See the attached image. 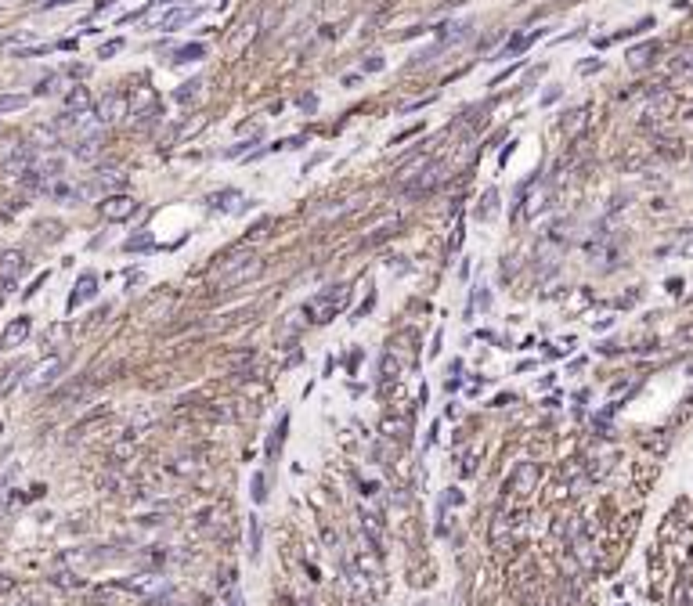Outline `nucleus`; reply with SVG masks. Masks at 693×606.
Listing matches in <instances>:
<instances>
[{
  "label": "nucleus",
  "mask_w": 693,
  "mask_h": 606,
  "mask_svg": "<svg viewBox=\"0 0 693 606\" xmlns=\"http://www.w3.org/2000/svg\"><path fill=\"white\" fill-rule=\"evenodd\" d=\"M58 137H72V148L76 145H87V141H98L101 137V116L98 108H80V113H66L58 116Z\"/></svg>",
  "instance_id": "nucleus-1"
},
{
  "label": "nucleus",
  "mask_w": 693,
  "mask_h": 606,
  "mask_svg": "<svg viewBox=\"0 0 693 606\" xmlns=\"http://www.w3.org/2000/svg\"><path fill=\"white\" fill-rule=\"evenodd\" d=\"M346 300H351V285H333V289H325V293H318V296H311L307 303H304V314H307V322L311 325H329L333 317H340L343 314V307H346Z\"/></svg>",
  "instance_id": "nucleus-2"
},
{
  "label": "nucleus",
  "mask_w": 693,
  "mask_h": 606,
  "mask_svg": "<svg viewBox=\"0 0 693 606\" xmlns=\"http://www.w3.org/2000/svg\"><path fill=\"white\" fill-rule=\"evenodd\" d=\"M22 271H26V253L22 249L11 246V249L0 253V285H4V289H11V285L19 282Z\"/></svg>",
  "instance_id": "nucleus-3"
},
{
  "label": "nucleus",
  "mask_w": 693,
  "mask_h": 606,
  "mask_svg": "<svg viewBox=\"0 0 693 606\" xmlns=\"http://www.w3.org/2000/svg\"><path fill=\"white\" fill-rule=\"evenodd\" d=\"M253 257H257V253L249 249V242H246V246H239V249H231V253H224V257H220V260L213 264V282H217V278H224V275H231V271H239L242 264H249Z\"/></svg>",
  "instance_id": "nucleus-4"
},
{
  "label": "nucleus",
  "mask_w": 693,
  "mask_h": 606,
  "mask_svg": "<svg viewBox=\"0 0 693 606\" xmlns=\"http://www.w3.org/2000/svg\"><path fill=\"white\" fill-rule=\"evenodd\" d=\"M134 210H137V202H134L130 195H108V199L98 202V213H101L105 220H127Z\"/></svg>",
  "instance_id": "nucleus-5"
},
{
  "label": "nucleus",
  "mask_w": 693,
  "mask_h": 606,
  "mask_svg": "<svg viewBox=\"0 0 693 606\" xmlns=\"http://www.w3.org/2000/svg\"><path fill=\"white\" fill-rule=\"evenodd\" d=\"M61 372H66V361H61V358H47V361L40 364V369H37L33 375H29L26 390H43V387H51V382H55Z\"/></svg>",
  "instance_id": "nucleus-6"
},
{
  "label": "nucleus",
  "mask_w": 693,
  "mask_h": 606,
  "mask_svg": "<svg viewBox=\"0 0 693 606\" xmlns=\"http://www.w3.org/2000/svg\"><path fill=\"white\" fill-rule=\"evenodd\" d=\"M534 480H538V469H534L531 462L516 466V469H513V480H509V494H516V498H527V494L534 491Z\"/></svg>",
  "instance_id": "nucleus-7"
},
{
  "label": "nucleus",
  "mask_w": 693,
  "mask_h": 606,
  "mask_svg": "<svg viewBox=\"0 0 693 606\" xmlns=\"http://www.w3.org/2000/svg\"><path fill=\"white\" fill-rule=\"evenodd\" d=\"M94 293H98V275H80L76 278V285H72V293H69V311H76V307H84L87 300H94Z\"/></svg>",
  "instance_id": "nucleus-8"
},
{
  "label": "nucleus",
  "mask_w": 693,
  "mask_h": 606,
  "mask_svg": "<svg viewBox=\"0 0 693 606\" xmlns=\"http://www.w3.org/2000/svg\"><path fill=\"white\" fill-rule=\"evenodd\" d=\"M29 329H33V325H29V317H14V322L4 329V336H0V346H4V350L22 346L29 340Z\"/></svg>",
  "instance_id": "nucleus-9"
},
{
  "label": "nucleus",
  "mask_w": 693,
  "mask_h": 606,
  "mask_svg": "<svg viewBox=\"0 0 693 606\" xmlns=\"http://www.w3.org/2000/svg\"><path fill=\"white\" fill-rule=\"evenodd\" d=\"M257 271H260V260L253 257L249 264H242L239 271H231V275H224V278H217L213 285L217 289H235V285H242V282H249V278H257Z\"/></svg>",
  "instance_id": "nucleus-10"
},
{
  "label": "nucleus",
  "mask_w": 693,
  "mask_h": 606,
  "mask_svg": "<svg viewBox=\"0 0 693 606\" xmlns=\"http://www.w3.org/2000/svg\"><path fill=\"white\" fill-rule=\"evenodd\" d=\"M210 206H217L220 213H239L246 206V195L235 188H224V191H217V195H210Z\"/></svg>",
  "instance_id": "nucleus-11"
},
{
  "label": "nucleus",
  "mask_w": 693,
  "mask_h": 606,
  "mask_svg": "<svg viewBox=\"0 0 693 606\" xmlns=\"http://www.w3.org/2000/svg\"><path fill=\"white\" fill-rule=\"evenodd\" d=\"M545 37V29H534V33H520V37H513L502 51H495V61H502V58H513V55H520V51H527V47L534 43V40H542Z\"/></svg>",
  "instance_id": "nucleus-12"
},
{
  "label": "nucleus",
  "mask_w": 693,
  "mask_h": 606,
  "mask_svg": "<svg viewBox=\"0 0 693 606\" xmlns=\"http://www.w3.org/2000/svg\"><path fill=\"white\" fill-rule=\"evenodd\" d=\"M98 116H101V123H119L130 113H127V101H123L119 94H108V98H101V105H98Z\"/></svg>",
  "instance_id": "nucleus-13"
},
{
  "label": "nucleus",
  "mask_w": 693,
  "mask_h": 606,
  "mask_svg": "<svg viewBox=\"0 0 693 606\" xmlns=\"http://www.w3.org/2000/svg\"><path fill=\"white\" fill-rule=\"evenodd\" d=\"M440 177H448V163H445V159H437V163H430L427 170L419 173V177H416V191H433V184Z\"/></svg>",
  "instance_id": "nucleus-14"
},
{
  "label": "nucleus",
  "mask_w": 693,
  "mask_h": 606,
  "mask_svg": "<svg viewBox=\"0 0 693 606\" xmlns=\"http://www.w3.org/2000/svg\"><path fill=\"white\" fill-rule=\"evenodd\" d=\"M585 119H589V105H578V108H571V113L560 119V130L563 134H578L581 126H585Z\"/></svg>",
  "instance_id": "nucleus-15"
},
{
  "label": "nucleus",
  "mask_w": 693,
  "mask_h": 606,
  "mask_svg": "<svg viewBox=\"0 0 693 606\" xmlns=\"http://www.w3.org/2000/svg\"><path fill=\"white\" fill-rule=\"evenodd\" d=\"M654 55H657V43H636L632 51H628V66L643 69V66H650V61H654Z\"/></svg>",
  "instance_id": "nucleus-16"
},
{
  "label": "nucleus",
  "mask_w": 693,
  "mask_h": 606,
  "mask_svg": "<svg viewBox=\"0 0 693 606\" xmlns=\"http://www.w3.org/2000/svg\"><path fill=\"white\" fill-rule=\"evenodd\" d=\"M199 87H202V79H199V76H192L188 84H181L177 90H173V101H181V105L195 101V98H199Z\"/></svg>",
  "instance_id": "nucleus-17"
},
{
  "label": "nucleus",
  "mask_w": 693,
  "mask_h": 606,
  "mask_svg": "<svg viewBox=\"0 0 693 606\" xmlns=\"http://www.w3.org/2000/svg\"><path fill=\"white\" fill-rule=\"evenodd\" d=\"M495 206H498V191L487 188L484 199H480V206H477V217H480V220H491V217H495Z\"/></svg>",
  "instance_id": "nucleus-18"
},
{
  "label": "nucleus",
  "mask_w": 693,
  "mask_h": 606,
  "mask_svg": "<svg viewBox=\"0 0 693 606\" xmlns=\"http://www.w3.org/2000/svg\"><path fill=\"white\" fill-rule=\"evenodd\" d=\"M195 14H199V11H181V8H177V11H170V19H163V22H159V29H181V26H188V22H192Z\"/></svg>",
  "instance_id": "nucleus-19"
},
{
  "label": "nucleus",
  "mask_w": 693,
  "mask_h": 606,
  "mask_svg": "<svg viewBox=\"0 0 693 606\" xmlns=\"http://www.w3.org/2000/svg\"><path fill=\"white\" fill-rule=\"evenodd\" d=\"M66 108H69V113H80V108H90V98H87V90H84V87L69 90V94H66Z\"/></svg>",
  "instance_id": "nucleus-20"
},
{
  "label": "nucleus",
  "mask_w": 693,
  "mask_h": 606,
  "mask_svg": "<svg viewBox=\"0 0 693 606\" xmlns=\"http://www.w3.org/2000/svg\"><path fill=\"white\" fill-rule=\"evenodd\" d=\"M26 105H29L26 94H4V98H0V116H4V113H19V108H26Z\"/></svg>",
  "instance_id": "nucleus-21"
},
{
  "label": "nucleus",
  "mask_w": 693,
  "mask_h": 606,
  "mask_svg": "<svg viewBox=\"0 0 693 606\" xmlns=\"http://www.w3.org/2000/svg\"><path fill=\"white\" fill-rule=\"evenodd\" d=\"M286 429H289V419L282 416V419H278V433H271V444H267V455H271V458L282 451V440H286Z\"/></svg>",
  "instance_id": "nucleus-22"
},
{
  "label": "nucleus",
  "mask_w": 693,
  "mask_h": 606,
  "mask_svg": "<svg viewBox=\"0 0 693 606\" xmlns=\"http://www.w3.org/2000/svg\"><path fill=\"white\" fill-rule=\"evenodd\" d=\"M155 585H159V581H155L152 578V574H145V578H130L127 585H123V588H130V592H137V596H145L148 592V588H155Z\"/></svg>",
  "instance_id": "nucleus-23"
},
{
  "label": "nucleus",
  "mask_w": 693,
  "mask_h": 606,
  "mask_svg": "<svg viewBox=\"0 0 693 606\" xmlns=\"http://www.w3.org/2000/svg\"><path fill=\"white\" fill-rule=\"evenodd\" d=\"M275 228V217H267V220H260V224H253V228H249L246 231V242H257V238H264L267 231H271Z\"/></svg>",
  "instance_id": "nucleus-24"
},
{
  "label": "nucleus",
  "mask_w": 693,
  "mask_h": 606,
  "mask_svg": "<svg viewBox=\"0 0 693 606\" xmlns=\"http://www.w3.org/2000/svg\"><path fill=\"white\" fill-rule=\"evenodd\" d=\"M199 58H206V47L202 43H192V47H181L177 51V61H199Z\"/></svg>",
  "instance_id": "nucleus-25"
},
{
  "label": "nucleus",
  "mask_w": 693,
  "mask_h": 606,
  "mask_svg": "<svg viewBox=\"0 0 693 606\" xmlns=\"http://www.w3.org/2000/svg\"><path fill=\"white\" fill-rule=\"evenodd\" d=\"M249 549H253V556L260 552V523H257V516L249 520Z\"/></svg>",
  "instance_id": "nucleus-26"
},
{
  "label": "nucleus",
  "mask_w": 693,
  "mask_h": 606,
  "mask_svg": "<svg viewBox=\"0 0 693 606\" xmlns=\"http://www.w3.org/2000/svg\"><path fill=\"white\" fill-rule=\"evenodd\" d=\"M55 585H61V588H76V585H80V578H72V574H55Z\"/></svg>",
  "instance_id": "nucleus-27"
},
{
  "label": "nucleus",
  "mask_w": 693,
  "mask_h": 606,
  "mask_svg": "<svg viewBox=\"0 0 693 606\" xmlns=\"http://www.w3.org/2000/svg\"><path fill=\"white\" fill-rule=\"evenodd\" d=\"M119 47H123V40H108V43L101 47V51H98V58H113V55L119 51Z\"/></svg>",
  "instance_id": "nucleus-28"
},
{
  "label": "nucleus",
  "mask_w": 693,
  "mask_h": 606,
  "mask_svg": "<svg viewBox=\"0 0 693 606\" xmlns=\"http://www.w3.org/2000/svg\"><path fill=\"white\" fill-rule=\"evenodd\" d=\"M127 249L141 253V249H152V246H148V238H145V235H141V238H134V242H127Z\"/></svg>",
  "instance_id": "nucleus-29"
},
{
  "label": "nucleus",
  "mask_w": 693,
  "mask_h": 606,
  "mask_svg": "<svg viewBox=\"0 0 693 606\" xmlns=\"http://www.w3.org/2000/svg\"><path fill=\"white\" fill-rule=\"evenodd\" d=\"M253 502H264V476L253 480Z\"/></svg>",
  "instance_id": "nucleus-30"
},
{
  "label": "nucleus",
  "mask_w": 693,
  "mask_h": 606,
  "mask_svg": "<svg viewBox=\"0 0 693 606\" xmlns=\"http://www.w3.org/2000/svg\"><path fill=\"white\" fill-rule=\"evenodd\" d=\"M300 108H307V113H314V108H318V98H314V94H307V98L300 101Z\"/></svg>",
  "instance_id": "nucleus-31"
},
{
  "label": "nucleus",
  "mask_w": 693,
  "mask_h": 606,
  "mask_svg": "<svg viewBox=\"0 0 693 606\" xmlns=\"http://www.w3.org/2000/svg\"><path fill=\"white\" fill-rule=\"evenodd\" d=\"M596 69H600V61H581L578 66V72H596Z\"/></svg>",
  "instance_id": "nucleus-32"
},
{
  "label": "nucleus",
  "mask_w": 693,
  "mask_h": 606,
  "mask_svg": "<svg viewBox=\"0 0 693 606\" xmlns=\"http://www.w3.org/2000/svg\"><path fill=\"white\" fill-rule=\"evenodd\" d=\"M43 8H55V4H66V0H40Z\"/></svg>",
  "instance_id": "nucleus-33"
},
{
  "label": "nucleus",
  "mask_w": 693,
  "mask_h": 606,
  "mask_svg": "<svg viewBox=\"0 0 693 606\" xmlns=\"http://www.w3.org/2000/svg\"><path fill=\"white\" fill-rule=\"evenodd\" d=\"M0 588H11V578H0Z\"/></svg>",
  "instance_id": "nucleus-34"
},
{
  "label": "nucleus",
  "mask_w": 693,
  "mask_h": 606,
  "mask_svg": "<svg viewBox=\"0 0 693 606\" xmlns=\"http://www.w3.org/2000/svg\"><path fill=\"white\" fill-rule=\"evenodd\" d=\"M231 606H242V599H239V596H231Z\"/></svg>",
  "instance_id": "nucleus-35"
}]
</instances>
